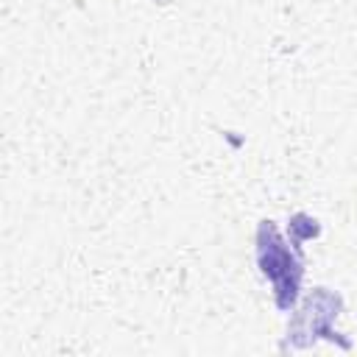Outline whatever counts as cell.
<instances>
[{"label": "cell", "mask_w": 357, "mask_h": 357, "mask_svg": "<svg viewBox=\"0 0 357 357\" xmlns=\"http://www.w3.org/2000/svg\"><path fill=\"white\" fill-rule=\"evenodd\" d=\"M257 243H259V265H262V273L276 284V296H279V304L287 307L296 296V287H298V262L287 254L282 237L276 234L273 223L265 220L259 226V234H257Z\"/></svg>", "instance_id": "6da1fadb"}]
</instances>
